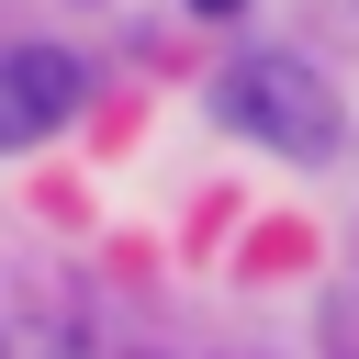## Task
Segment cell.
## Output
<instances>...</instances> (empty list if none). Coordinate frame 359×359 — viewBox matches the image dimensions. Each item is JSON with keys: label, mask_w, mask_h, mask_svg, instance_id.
Returning a JSON list of instances; mask_svg holds the SVG:
<instances>
[{"label": "cell", "mask_w": 359, "mask_h": 359, "mask_svg": "<svg viewBox=\"0 0 359 359\" xmlns=\"http://www.w3.org/2000/svg\"><path fill=\"white\" fill-rule=\"evenodd\" d=\"M224 123L269 135L280 157H325V146H337V101H325V79L292 67V56H247V67H224Z\"/></svg>", "instance_id": "cell-1"}, {"label": "cell", "mask_w": 359, "mask_h": 359, "mask_svg": "<svg viewBox=\"0 0 359 359\" xmlns=\"http://www.w3.org/2000/svg\"><path fill=\"white\" fill-rule=\"evenodd\" d=\"M79 56H56V45H11L0 56V146H34V135H56L67 112H79Z\"/></svg>", "instance_id": "cell-2"}, {"label": "cell", "mask_w": 359, "mask_h": 359, "mask_svg": "<svg viewBox=\"0 0 359 359\" xmlns=\"http://www.w3.org/2000/svg\"><path fill=\"white\" fill-rule=\"evenodd\" d=\"M191 11H213V22H224V11H247V0H191Z\"/></svg>", "instance_id": "cell-3"}]
</instances>
